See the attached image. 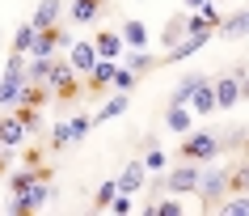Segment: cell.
I'll list each match as a JSON object with an SVG mask.
<instances>
[{
	"label": "cell",
	"instance_id": "6da1fadb",
	"mask_svg": "<svg viewBox=\"0 0 249 216\" xmlns=\"http://www.w3.org/2000/svg\"><path fill=\"white\" fill-rule=\"evenodd\" d=\"M21 89H26V55H9L4 64V81H0V110H9L21 102Z\"/></svg>",
	"mask_w": 249,
	"mask_h": 216
},
{
	"label": "cell",
	"instance_id": "7a4b0ae2",
	"mask_svg": "<svg viewBox=\"0 0 249 216\" xmlns=\"http://www.w3.org/2000/svg\"><path fill=\"white\" fill-rule=\"evenodd\" d=\"M195 191L203 195V212H215V203L228 195V170H224V165H211V170H203Z\"/></svg>",
	"mask_w": 249,
	"mask_h": 216
},
{
	"label": "cell",
	"instance_id": "3957f363",
	"mask_svg": "<svg viewBox=\"0 0 249 216\" xmlns=\"http://www.w3.org/2000/svg\"><path fill=\"white\" fill-rule=\"evenodd\" d=\"M220 149L224 144L211 132H186L182 136V161H215Z\"/></svg>",
	"mask_w": 249,
	"mask_h": 216
},
{
	"label": "cell",
	"instance_id": "277c9868",
	"mask_svg": "<svg viewBox=\"0 0 249 216\" xmlns=\"http://www.w3.org/2000/svg\"><path fill=\"white\" fill-rule=\"evenodd\" d=\"M42 85H47V89H55V98H59V102H72V98L80 94V89H76V72H72V64H51Z\"/></svg>",
	"mask_w": 249,
	"mask_h": 216
},
{
	"label": "cell",
	"instance_id": "5b68a950",
	"mask_svg": "<svg viewBox=\"0 0 249 216\" xmlns=\"http://www.w3.org/2000/svg\"><path fill=\"white\" fill-rule=\"evenodd\" d=\"M211 89H215V110H232L236 102H241V94H245V85L236 81L232 72H228V77H220Z\"/></svg>",
	"mask_w": 249,
	"mask_h": 216
},
{
	"label": "cell",
	"instance_id": "8992f818",
	"mask_svg": "<svg viewBox=\"0 0 249 216\" xmlns=\"http://www.w3.org/2000/svg\"><path fill=\"white\" fill-rule=\"evenodd\" d=\"M68 64H72V72L89 77L93 64H97V51H93V42H72V47H68Z\"/></svg>",
	"mask_w": 249,
	"mask_h": 216
},
{
	"label": "cell",
	"instance_id": "52a82bcc",
	"mask_svg": "<svg viewBox=\"0 0 249 216\" xmlns=\"http://www.w3.org/2000/svg\"><path fill=\"white\" fill-rule=\"evenodd\" d=\"M165 187H169L173 195H190V191L198 187V165H178V170L165 178Z\"/></svg>",
	"mask_w": 249,
	"mask_h": 216
},
{
	"label": "cell",
	"instance_id": "ba28073f",
	"mask_svg": "<svg viewBox=\"0 0 249 216\" xmlns=\"http://www.w3.org/2000/svg\"><path fill=\"white\" fill-rule=\"evenodd\" d=\"M186 102H190V110H195V115H215V89H211L207 77L190 89V98H186Z\"/></svg>",
	"mask_w": 249,
	"mask_h": 216
},
{
	"label": "cell",
	"instance_id": "9c48e42d",
	"mask_svg": "<svg viewBox=\"0 0 249 216\" xmlns=\"http://www.w3.org/2000/svg\"><path fill=\"white\" fill-rule=\"evenodd\" d=\"M64 42V30L59 26H47V30H34V42H30V55H51L55 47Z\"/></svg>",
	"mask_w": 249,
	"mask_h": 216
},
{
	"label": "cell",
	"instance_id": "30bf717a",
	"mask_svg": "<svg viewBox=\"0 0 249 216\" xmlns=\"http://www.w3.org/2000/svg\"><path fill=\"white\" fill-rule=\"evenodd\" d=\"M93 51H97V59H118L123 55V34L118 30H102L93 39Z\"/></svg>",
	"mask_w": 249,
	"mask_h": 216
},
{
	"label": "cell",
	"instance_id": "8fae6325",
	"mask_svg": "<svg viewBox=\"0 0 249 216\" xmlns=\"http://www.w3.org/2000/svg\"><path fill=\"white\" fill-rule=\"evenodd\" d=\"M114 64H118V59H97V64H93V72H89V98H102V89H110Z\"/></svg>",
	"mask_w": 249,
	"mask_h": 216
},
{
	"label": "cell",
	"instance_id": "7c38bea8",
	"mask_svg": "<svg viewBox=\"0 0 249 216\" xmlns=\"http://www.w3.org/2000/svg\"><path fill=\"white\" fill-rule=\"evenodd\" d=\"M215 34H220V39H245V34H249V13L241 9V13H228V17H220Z\"/></svg>",
	"mask_w": 249,
	"mask_h": 216
},
{
	"label": "cell",
	"instance_id": "4fadbf2b",
	"mask_svg": "<svg viewBox=\"0 0 249 216\" xmlns=\"http://www.w3.org/2000/svg\"><path fill=\"white\" fill-rule=\"evenodd\" d=\"M26 132L30 127L17 119V115L13 119H0V144H4V149H21V144H26Z\"/></svg>",
	"mask_w": 249,
	"mask_h": 216
},
{
	"label": "cell",
	"instance_id": "5bb4252c",
	"mask_svg": "<svg viewBox=\"0 0 249 216\" xmlns=\"http://www.w3.org/2000/svg\"><path fill=\"white\" fill-rule=\"evenodd\" d=\"M144 161H127V170H123V174H118V191H123V195H135V191L144 187Z\"/></svg>",
	"mask_w": 249,
	"mask_h": 216
},
{
	"label": "cell",
	"instance_id": "9a60e30c",
	"mask_svg": "<svg viewBox=\"0 0 249 216\" xmlns=\"http://www.w3.org/2000/svg\"><path fill=\"white\" fill-rule=\"evenodd\" d=\"M127 106H131V98H127V94H114L110 102H102V110L93 115V123H110V119H118Z\"/></svg>",
	"mask_w": 249,
	"mask_h": 216
},
{
	"label": "cell",
	"instance_id": "2e32d148",
	"mask_svg": "<svg viewBox=\"0 0 249 216\" xmlns=\"http://www.w3.org/2000/svg\"><path fill=\"white\" fill-rule=\"evenodd\" d=\"M97 13H102V0H72V21L76 26H89Z\"/></svg>",
	"mask_w": 249,
	"mask_h": 216
},
{
	"label": "cell",
	"instance_id": "e0dca14e",
	"mask_svg": "<svg viewBox=\"0 0 249 216\" xmlns=\"http://www.w3.org/2000/svg\"><path fill=\"white\" fill-rule=\"evenodd\" d=\"M59 4H64V0H42L38 9H34V30L55 26V17H59Z\"/></svg>",
	"mask_w": 249,
	"mask_h": 216
},
{
	"label": "cell",
	"instance_id": "ac0fdd59",
	"mask_svg": "<svg viewBox=\"0 0 249 216\" xmlns=\"http://www.w3.org/2000/svg\"><path fill=\"white\" fill-rule=\"evenodd\" d=\"M123 68H131L135 77H144V72H152V68H157V59H152V55H148L144 47H135V51L127 55V64H123Z\"/></svg>",
	"mask_w": 249,
	"mask_h": 216
},
{
	"label": "cell",
	"instance_id": "d6986e66",
	"mask_svg": "<svg viewBox=\"0 0 249 216\" xmlns=\"http://www.w3.org/2000/svg\"><path fill=\"white\" fill-rule=\"evenodd\" d=\"M38 178V165H26V170H17V174H9V195H21V191L30 187Z\"/></svg>",
	"mask_w": 249,
	"mask_h": 216
},
{
	"label": "cell",
	"instance_id": "ffe728a7",
	"mask_svg": "<svg viewBox=\"0 0 249 216\" xmlns=\"http://www.w3.org/2000/svg\"><path fill=\"white\" fill-rule=\"evenodd\" d=\"M123 42L144 47V42H148V26H144V21H135V17H131V21H123Z\"/></svg>",
	"mask_w": 249,
	"mask_h": 216
},
{
	"label": "cell",
	"instance_id": "44dd1931",
	"mask_svg": "<svg viewBox=\"0 0 249 216\" xmlns=\"http://www.w3.org/2000/svg\"><path fill=\"white\" fill-rule=\"evenodd\" d=\"M165 119H169V132H178V136L190 132V110H186V102H182V106H169Z\"/></svg>",
	"mask_w": 249,
	"mask_h": 216
},
{
	"label": "cell",
	"instance_id": "7402d4cb",
	"mask_svg": "<svg viewBox=\"0 0 249 216\" xmlns=\"http://www.w3.org/2000/svg\"><path fill=\"white\" fill-rule=\"evenodd\" d=\"M135 81H140V77H135L131 68H123V64H114V77H110V85H114L118 94H131V89H135Z\"/></svg>",
	"mask_w": 249,
	"mask_h": 216
},
{
	"label": "cell",
	"instance_id": "603a6c76",
	"mask_svg": "<svg viewBox=\"0 0 249 216\" xmlns=\"http://www.w3.org/2000/svg\"><path fill=\"white\" fill-rule=\"evenodd\" d=\"M198 81H203V72H190V77H182V81H178V89H173V98H169V106H182Z\"/></svg>",
	"mask_w": 249,
	"mask_h": 216
},
{
	"label": "cell",
	"instance_id": "cb8c5ba5",
	"mask_svg": "<svg viewBox=\"0 0 249 216\" xmlns=\"http://www.w3.org/2000/svg\"><path fill=\"white\" fill-rule=\"evenodd\" d=\"M30 42H34V21L17 26V34H13V51H17V55H30Z\"/></svg>",
	"mask_w": 249,
	"mask_h": 216
},
{
	"label": "cell",
	"instance_id": "d4e9b609",
	"mask_svg": "<svg viewBox=\"0 0 249 216\" xmlns=\"http://www.w3.org/2000/svg\"><path fill=\"white\" fill-rule=\"evenodd\" d=\"M114 195H118V182H102L97 195H93V208H97V212H110V199H114Z\"/></svg>",
	"mask_w": 249,
	"mask_h": 216
},
{
	"label": "cell",
	"instance_id": "484cf974",
	"mask_svg": "<svg viewBox=\"0 0 249 216\" xmlns=\"http://www.w3.org/2000/svg\"><path fill=\"white\" fill-rule=\"evenodd\" d=\"M89 127H93L89 115H76V119H68V136H72V140H85V136H89Z\"/></svg>",
	"mask_w": 249,
	"mask_h": 216
},
{
	"label": "cell",
	"instance_id": "4316f807",
	"mask_svg": "<svg viewBox=\"0 0 249 216\" xmlns=\"http://www.w3.org/2000/svg\"><path fill=\"white\" fill-rule=\"evenodd\" d=\"M165 165H169V157H165V153H160L157 144H148V157H144V170H152V174H157V170H165Z\"/></svg>",
	"mask_w": 249,
	"mask_h": 216
},
{
	"label": "cell",
	"instance_id": "83f0119b",
	"mask_svg": "<svg viewBox=\"0 0 249 216\" xmlns=\"http://www.w3.org/2000/svg\"><path fill=\"white\" fill-rule=\"evenodd\" d=\"M182 34H186V17H173L169 30H165V47H173V42L182 39Z\"/></svg>",
	"mask_w": 249,
	"mask_h": 216
},
{
	"label": "cell",
	"instance_id": "f1b7e54d",
	"mask_svg": "<svg viewBox=\"0 0 249 216\" xmlns=\"http://www.w3.org/2000/svg\"><path fill=\"white\" fill-rule=\"evenodd\" d=\"M220 212H228V216H245L249 212V199H228V203H215Z\"/></svg>",
	"mask_w": 249,
	"mask_h": 216
},
{
	"label": "cell",
	"instance_id": "f546056e",
	"mask_svg": "<svg viewBox=\"0 0 249 216\" xmlns=\"http://www.w3.org/2000/svg\"><path fill=\"white\" fill-rule=\"evenodd\" d=\"M64 144H72V136H68V123H59L51 127V149H64Z\"/></svg>",
	"mask_w": 249,
	"mask_h": 216
},
{
	"label": "cell",
	"instance_id": "4dcf8cb0",
	"mask_svg": "<svg viewBox=\"0 0 249 216\" xmlns=\"http://www.w3.org/2000/svg\"><path fill=\"white\" fill-rule=\"evenodd\" d=\"M110 208H114L118 216H127V212H131V199H127V195H123V191H118L114 199H110Z\"/></svg>",
	"mask_w": 249,
	"mask_h": 216
},
{
	"label": "cell",
	"instance_id": "1f68e13d",
	"mask_svg": "<svg viewBox=\"0 0 249 216\" xmlns=\"http://www.w3.org/2000/svg\"><path fill=\"white\" fill-rule=\"evenodd\" d=\"M232 187H236V191H245V187H249V170H245V165L232 174Z\"/></svg>",
	"mask_w": 249,
	"mask_h": 216
},
{
	"label": "cell",
	"instance_id": "d6a6232c",
	"mask_svg": "<svg viewBox=\"0 0 249 216\" xmlns=\"http://www.w3.org/2000/svg\"><path fill=\"white\" fill-rule=\"evenodd\" d=\"M9 161H13V157H9V153H4V157H0V174H4V165H9Z\"/></svg>",
	"mask_w": 249,
	"mask_h": 216
},
{
	"label": "cell",
	"instance_id": "836d02e7",
	"mask_svg": "<svg viewBox=\"0 0 249 216\" xmlns=\"http://www.w3.org/2000/svg\"><path fill=\"white\" fill-rule=\"evenodd\" d=\"M186 4H190V9H198V4H203V0H186Z\"/></svg>",
	"mask_w": 249,
	"mask_h": 216
}]
</instances>
